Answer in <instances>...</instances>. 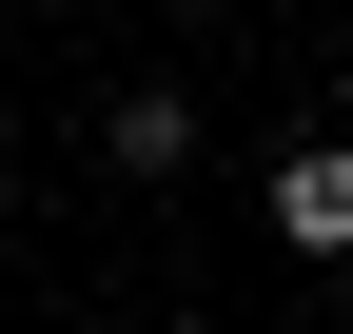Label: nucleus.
<instances>
[{
	"instance_id": "f257e3e1",
	"label": "nucleus",
	"mask_w": 353,
	"mask_h": 334,
	"mask_svg": "<svg viewBox=\"0 0 353 334\" xmlns=\"http://www.w3.org/2000/svg\"><path fill=\"white\" fill-rule=\"evenodd\" d=\"M255 217H275V256H353V138H294Z\"/></svg>"
},
{
	"instance_id": "f03ea898",
	"label": "nucleus",
	"mask_w": 353,
	"mask_h": 334,
	"mask_svg": "<svg viewBox=\"0 0 353 334\" xmlns=\"http://www.w3.org/2000/svg\"><path fill=\"white\" fill-rule=\"evenodd\" d=\"M118 157H138V177H176V157H196V99H157V79H138V99H118Z\"/></svg>"
},
{
	"instance_id": "7ed1b4c3",
	"label": "nucleus",
	"mask_w": 353,
	"mask_h": 334,
	"mask_svg": "<svg viewBox=\"0 0 353 334\" xmlns=\"http://www.w3.org/2000/svg\"><path fill=\"white\" fill-rule=\"evenodd\" d=\"M0 177H20V138H0Z\"/></svg>"
}]
</instances>
